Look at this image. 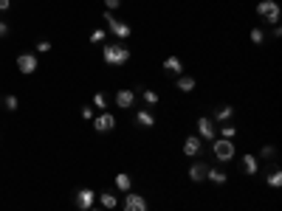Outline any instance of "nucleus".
<instances>
[{"instance_id":"f257e3e1","label":"nucleus","mask_w":282,"mask_h":211,"mask_svg":"<svg viewBox=\"0 0 282 211\" xmlns=\"http://www.w3.org/2000/svg\"><path fill=\"white\" fill-rule=\"evenodd\" d=\"M102 59H105V65L122 68V65L130 62V48L124 45V40H119V43H107L105 48H102Z\"/></svg>"},{"instance_id":"f03ea898","label":"nucleus","mask_w":282,"mask_h":211,"mask_svg":"<svg viewBox=\"0 0 282 211\" xmlns=\"http://www.w3.org/2000/svg\"><path fill=\"white\" fill-rule=\"evenodd\" d=\"M212 155L220 160V163H229V160H234V155H237V147H234L231 138H214L212 141Z\"/></svg>"},{"instance_id":"7ed1b4c3","label":"nucleus","mask_w":282,"mask_h":211,"mask_svg":"<svg viewBox=\"0 0 282 211\" xmlns=\"http://www.w3.org/2000/svg\"><path fill=\"white\" fill-rule=\"evenodd\" d=\"M105 23H107V31L116 37V40H130V34H133V28H130V23H124V20H119L113 14V11H105Z\"/></svg>"},{"instance_id":"20e7f679","label":"nucleus","mask_w":282,"mask_h":211,"mask_svg":"<svg viewBox=\"0 0 282 211\" xmlns=\"http://www.w3.org/2000/svg\"><path fill=\"white\" fill-rule=\"evenodd\" d=\"M37 68H40V59H37V53H31V51L17 53V70L23 73V76H31Z\"/></svg>"},{"instance_id":"39448f33","label":"nucleus","mask_w":282,"mask_h":211,"mask_svg":"<svg viewBox=\"0 0 282 211\" xmlns=\"http://www.w3.org/2000/svg\"><path fill=\"white\" fill-rule=\"evenodd\" d=\"M93 130L96 132H113L116 130V115L107 113V110H102V113L93 118Z\"/></svg>"},{"instance_id":"423d86ee","label":"nucleus","mask_w":282,"mask_h":211,"mask_svg":"<svg viewBox=\"0 0 282 211\" xmlns=\"http://www.w3.org/2000/svg\"><path fill=\"white\" fill-rule=\"evenodd\" d=\"M198 135H201V141H214L217 138V124L212 121V118H198Z\"/></svg>"},{"instance_id":"0eeeda50","label":"nucleus","mask_w":282,"mask_h":211,"mask_svg":"<svg viewBox=\"0 0 282 211\" xmlns=\"http://www.w3.org/2000/svg\"><path fill=\"white\" fill-rule=\"evenodd\" d=\"M113 102H116V107H122V110H130V107L136 105V90H130V88L116 90Z\"/></svg>"},{"instance_id":"6e6552de","label":"nucleus","mask_w":282,"mask_h":211,"mask_svg":"<svg viewBox=\"0 0 282 211\" xmlns=\"http://www.w3.org/2000/svg\"><path fill=\"white\" fill-rule=\"evenodd\" d=\"M201 152H203L201 135H186V141H184V155H186V158H198Z\"/></svg>"},{"instance_id":"1a4fd4ad","label":"nucleus","mask_w":282,"mask_h":211,"mask_svg":"<svg viewBox=\"0 0 282 211\" xmlns=\"http://www.w3.org/2000/svg\"><path fill=\"white\" fill-rule=\"evenodd\" d=\"M127 197H124V209L127 211H147V197H141V194L136 192H124Z\"/></svg>"},{"instance_id":"9d476101","label":"nucleus","mask_w":282,"mask_h":211,"mask_svg":"<svg viewBox=\"0 0 282 211\" xmlns=\"http://www.w3.org/2000/svg\"><path fill=\"white\" fill-rule=\"evenodd\" d=\"M206 172H209V163H206V160H192L189 180H192V183H203V180H206Z\"/></svg>"},{"instance_id":"9b49d317","label":"nucleus","mask_w":282,"mask_h":211,"mask_svg":"<svg viewBox=\"0 0 282 211\" xmlns=\"http://www.w3.org/2000/svg\"><path fill=\"white\" fill-rule=\"evenodd\" d=\"M73 203H76V209H82V211H88L93 203H96V194L90 192V189H79V192L73 194Z\"/></svg>"},{"instance_id":"f8f14e48","label":"nucleus","mask_w":282,"mask_h":211,"mask_svg":"<svg viewBox=\"0 0 282 211\" xmlns=\"http://www.w3.org/2000/svg\"><path fill=\"white\" fill-rule=\"evenodd\" d=\"M175 88L181 90V93H192V90L198 88V79H195V76H186V73H178L175 76Z\"/></svg>"},{"instance_id":"ddd939ff","label":"nucleus","mask_w":282,"mask_h":211,"mask_svg":"<svg viewBox=\"0 0 282 211\" xmlns=\"http://www.w3.org/2000/svg\"><path fill=\"white\" fill-rule=\"evenodd\" d=\"M161 68H164V73H169V76H178V73H184V62H181V56H167Z\"/></svg>"},{"instance_id":"4468645a","label":"nucleus","mask_w":282,"mask_h":211,"mask_svg":"<svg viewBox=\"0 0 282 211\" xmlns=\"http://www.w3.org/2000/svg\"><path fill=\"white\" fill-rule=\"evenodd\" d=\"M231 118H234V107H231V105L217 107L214 115H212V121H214V124H226V121H231Z\"/></svg>"},{"instance_id":"2eb2a0df","label":"nucleus","mask_w":282,"mask_h":211,"mask_svg":"<svg viewBox=\"0 0 282 211\" xmlns=\"http://www.w3.org/2000/svg\"><path fill=\"white\" fill-rule=\"evenodd\" d=\"M136 124L144 127V130H150V127H155V115H152L150 110H139V113H136Z\"/></svg>"},{"instance_id":"dca6fc26","label":"nucleus","mask_w":282,"mask_h":211,"mask_svg":"<svg viewBox=\"0 0 282 211\" xmlns=\"http://www.w3.org/2000/svg\"><path fill=\"white\" fill-rule=\"evenodd\" d=\"M240 163H243V172H246V175H257V172H260V160L254 158V155H243V160H240Z\"/></svg>"},{"instance_id":"f3484780","label":"nucleus","mask_w":282,"mask_h":211,"mask_svg":"<svg viewBox=\"0 0 282 211\" xmlns=\"http://www.w3.org/2000/svg\"><path fill=\"white\" fill-rule=\"evenodd\" d=\"M277 9H280L277 0H260V3H257V14H260V17H268V14L277 11Z\"/></svg>"},{"instance_id":"a211bd4d","label":"nucleus","mask_w":282,"mask_h":211,"mask_svg":"<svg viewBox=\"0 0 282 211\" xmlns=\"http://www.w3.org/2000/svg\"><path fill=\"white\" fill-rule=\"evenodd\" d=\"M206 180H212L214 186H223L229 177H226V172L223 169H214V166H209V172H206Z\"/></svg>"},{"instance_id":"6ab92c4d","label":"nucleus","mask_w":282,"mask_h":211,"mask_svg":"<svg viewBox=\"0 0 282 211\" xmlns=\"http://www.w3.org/2000/svg\"><path fill=\"white\" fill-rule=\"evenodd\" d=\"M116 189H119V192H130L133 189V177L127 175V172H119V175H116Z\"/></svg>"},{"instance_id":"aec40b11","label":"nucleus","mask_w":282,"mask_h":211,"mask_svg":"<svg viewBox=\"0 0 282 211\" xmlns=\"http://www.w3.org/2000/svg\"><path fill=\"white\" fill-rule=\"evenodd\" d=\"M265 183L271 186V189H280V186H282V169L274 166L271 172H268V177H265Z\"/></svg>"},{"instance_id":"412c9836","label":"nucleus","mask_w":282,"mask_h":211,"mask_svg":"<svg viewBox=\"0 0 282 211\" xmlns=\"http://www.w3.org/2000/svg\"><path fill=\"white\" fill-rule=\"evenodd\" d=\"M141 99H144V105H150V107H155L161 102V96L155 93V90H150V88H141Z\"/></svg>"},{"instance_id":"4be33fe9","label":"nucleus","mask_w":282,"mask_h":211,"mask_svg":"<svg viewBox=\"0 0 282 211\" xmlns=\"http://www.w3.org/2000/svg\"><path fill=\"white\" fill-rule=\"evenodd\" d=\"M99 203L110 211V209H116V206H119V197H116L113 192H105V194H99Z\"/></svg>"},{"instance_id":"5701e85b","label":"nucleus","mask_w":282,"mask_h":211,"mask_svg":"<svg viewBox=\"0 0 282 211\" xmlns=\"http://www.w3.org/2000/svg\"><path fill=\"white\" fill-rule=\"evenodd\" d=\"M93 107H99V110H107V96L102 93V90H96V93H93Z\"/></svg>"},{"instance_id":"b1692460","label":"nucleus","mask_w":282,"mask_h":211,"mask_svg":"<svg viewBox=\"0 0 282 211\" xmlns=\"http://www.w3.org/2000/svg\"><path fill=\"white\" fill-rule=\"evenodd\" d=\"M17 105H20L17 96H11V93H9V96H3V107H6L9 113H14V110H17Z\"/></svg>"},{"instance_id":"393cba45","label":"nucleus","mask_w":282,"mask_h":211,"mask_svg":"<svg viewBox=\"0 0 282 211\" xmlns=\"http://www.w3.org/2000/svg\"><path fill=\"white\" fill-rule=\"evenodd\" d=\"M248 37H251V43H254V45H263L265 43V31H263V28H251V34H248Z\"/></svg>"},{"instance_id":"a878e982","label":"nucleus","mask_w":282,"mask_h":211,"mask_svg":"<svg viewBox=\"0 0 282 211\" xmlns=\"http://www.w3.org/2000/svg\"><path fill=\"white\" fill-rule=\"evenodd\" d=\"M105 37H107L105 28H93L90 31V43H105Z\"/></svg>"},{"instance_id":"bb28decb","label":"nucleus","mask_w":282,"mask_h":211,"mask_svg":"<svg viewBox=\"0 0 282 211\" xmlns=\"http://www.w3.org/2000/svg\"><path fill=\"white\" fill-rule=\"evenodd\" d=\"M220 132H223V138H234V135H237V127H234V124H229V121H226V124H223V127H220Z\"/></svg>"},{"instance_id":"cd10ccee","label":"nucleus","mask_w":282,"mask_h":211,"mask_svg":"<svg viewBox=\"0 0 282 211\" xmlns=\"http://www.w3.org/2000/svg\"><path fill=\"white\" fill-rule=\"evenodd\" d=\"M79 115L85 118V121H90V118H93V107H90V105H85V107L79 110Z\"/></svg>"},{"instance_id":"c85d7f7f","label":"nucleus","mask_w":282,"mask_h":211,"mask_svg":"<svg viewBox=\"0 0 282 211\" xmlns=\"http://www.w3.org/2000/svg\"><path fill=\"white\" fill-rule=\"evenodd\" d=\"M260 155H263V158H277V150H274V147H263V152H260Z\"/></svg>"},{"instance_id":"c756f323","label":"nucleus","mask_w":282,"mask_h":211,"mask_svg":"<svg viewBox=\"0 0 282 211\" xmlns=\"http://www.w3.org/2000/svg\"><path fill=\"white\" fill-rule=\"evenodd\" d=\"M119 6H122V0H105V9L107 11H116Z\"/></svg>"},{"instance_id":"7c9ffc66","label":"nucleus","mask_w":282,"mask_h":211,"mask_svg":"<svg viewBox=\"0 0 282 211\" xmlns=\"http://www.w3.org/2000/svg\"><path fill=\"white\" fill-rule=\"evenodd\" d=\"M48 51H51V43H45V40L37 43V53H48Z\"/></svg>"},{"instance_id":"2f4dec72","label":"nucleus","mask_w":282,"mask_h":211,"mask_svg":"<svg viewBox=\"0 0 282 211\" xmlns=\"http://www.w3.org/2000/svg\"><path fill=\"white\" fill-rule=\"evenodd\" d=\"M9 34V23H6V20H0V37H6Z\"/></svg>"},{"instance_id":"473e14b6","label":"nucleus","mask_w":282,"mask_h":211,"mask_svg":"<svg viewBox=\"0 0 282 211\" xmlns=\"http://www.w3.org/2000/svg\"><path fill=\"white\" fill-rule=\"evenodd\" d=\"M11 9V0H0V11H9Z\"/></svg>"},{"instance_id":"72a5a7b5","label":"nucleus","mask_w":282,"mask_h":211,"mask_svg":"<svg viewBox=\"0 0 282 211\" xmlns=\"http://www.w3.org/2000/svg\"><path fill=\"white\" fill-rule=\"evenodd\" d=\"M271 37H277V40H280V37H282V28H280V26H274V28H271Z\"/></svg>"}]
</instances>
